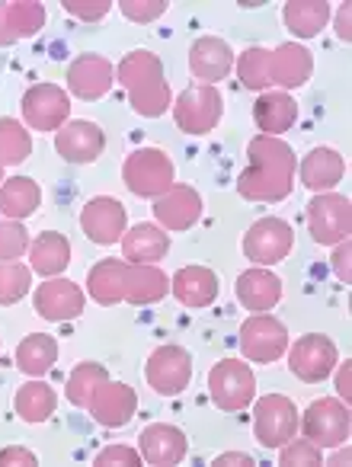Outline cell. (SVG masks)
I'll list each match as a JSON object with an SVG mask.
<instances>
[{"mask_svg":"<svg viewBox=\"0 0 352 467\" xmlns=\"http://www.w3.org/2000/svg\"><path fill=\"white\" fill-rule=\"evenodd\" d=\"M144 381L160 397L183 394L192 381V356L183 346H157L148 356V362H144Z\"/></svg>","mask_w":352,"mask_h":467,"instance_id":"8992f818","label":"cell"},{"mask_svg":"<svg viewBox=\"0 0 352 467\" xmlns=\"http://www.w3.org/2000/svg\"><path fill=\"white\" fill-rule=\"evenodd\" d=\"M33 305L36 311H39L42 320H48V324H65V320H74L84 314V292H80L78 282L71 279H46L39 288H36L33 295Z\"/></svg>","mask_w":352,"mask_h":467,"instance_id":"9a60e30c","label":"cell"},{"mask_svg":"<svg viewBox=\"0 0 352 467\" xmlns=\"http://www.w3.org/2000/svg\"><path fill=\"white\" fill-rule=\"evenodd\" d=\"M29 234L20 221H0V263H14L20 256H26L29 250Z\"/></svg>","mask_w":352,"mask_h":467,"instance_id":"ab89813d","label":"cell"},{"mask_svg":"<svg viewBox=\"0 0 352 467\" xmlns=\"http://www.w3.org/2000/svg\"><path fill=\"white\" fill-rule=\"evenodd\" d=\"M298 119V103L292 99V93L285 90H266L256 97L254 106V122L263 135L282 138V131H288Z\"/></svg>","mask_w":352,"mask_h":467,"instance_id":"83f0119b","label":"cell"},{"mask_svg":"<svg viewBox=\"0 0 352 467\" xmlns=\"http://www.w3.org/2000/svg\"><path fill=\"white\" fill-rule=\"evenodd\" d=\"M237 78L247 90H260L266 93L269 87V48L263 46H254L237 58Z\"/></svg>","mask_w":352,"mask_h":467,"instance_id":"74e56055","label":"cell"},{"mask_svg":"<svg viewBox=\"0 0 352 467\" xmlns=\"http://www.w3.org/2000/svg\"><path fill=\"white\" fill-rule=\"evenodd\" d=\"M55 407H58V397H55L52 384H46V381L23 384V388L16 390V397H14L16 416H20L23 422H33V426L46 422L48 416L55 413Z\"/></svg>","mask_w":352,"mask_h":467,"instance_id":"e575fe53","label":"cell"},{"mask_svg":"<svg viewBox=\"0 0 352 467\" xmlns=\"http://www.w3.org/2000/svg\"><path fill=\"white\" fill-rule=\"evenodd\" d=\"M103 381H109V371H106L103 365L99 362H78L71 375H67V388H65L67 400H71L74 407L87 410L93 400V394H97V388Z\"/></svg>","mask_w":352,"mask_h":467,"instance_id":"d590c367","label":"cell"},{"mask_svg":"<svg viewBox=\"0 0 352 467\" xmlns=\"http://www.w3.org/2000/svg\"><path fill=\"white\" fill-rule=\"evenodd\" d=\"M23 119H26V129L33 131H58L61 125H67L71 116V99L61 90L58 84H36L23 93L20 99Z\"/></svg>","mask_w":352,"mask_h":467,"instance_id":"4fadbf2b","label":"cell"},{"mask_svg":"<svg viewBox=\"0 0 352 467\" xmlns=\"http://www.w3.org/2000/svg\"><path fill=\"white\" fill-rule=\"evenodd\" d=\"M138 451H141L144 464L154 467H173L186 458L190 451V439L180 426H170V422H150L138 435Z\"/></svg>","mask_w":352,"mask_h":467,"instance_id":"ac0fdd59","label":"cell"},{"mask_svg":"<svg viewBox=\"0 0 352 467\" xmlns=\"http://www.w3.org/2000/svg\"><path fill=\"white\" fill-rule=\"evenodd\" d=\"M254 435L263 448H282L298 435V407L282 394H266L256 400Z\"/></svg>","mask_w":352,"mask_h":467,"instance_id":"7c38bea8","label":"cell"},{"mask_svg":"<svg viewBox=\"0 0 352 467\" xmlns=\"http://www.w3.org/2000/svg\"><path fill=\"white\" fill-rule=\"evenodd\" d=\"M231 65H234V52L224 39L218 36H202V39L192 42L190 48V71L199 84H212L215 80H224L231 74Z\"/></svg>","mask_w":352,"mask_h":467,"instance_id":"7402d4cb","label":"cell"},{"mask_svg":"<svg viewBox=\"0 0 352 467\" xmlns=\"http://www.w3.org/2000/svg\"><path fill=\"white\" fill-rule=\"evenodd\" d=\"M36 464H39V458L23 445H10L0 451V467H36Z\"/></svg>","mask_w":352,"mask_h":467,"instance_id":"f6af8a7d","label":"cell"},{"mask_svg":"<svg viewBox=\"0 0 352 467\" xmlns=\"http://www.w3.org/2000/svg\"><path fill=\"white\" fill-rule=\"evenodd\" d=\"M112 84H116V67L106 55H78L67 67V87H71L74 97L87 99V103L103 99L112 90Z\"/></svg>","mask_w":352,"mask_h":467,"instance_id":"e0dca14e","label":"cell"},{"mask_svg":"<svg viewBox=\"0 0 352 467\" xmlns=\"http://www.w3.org/2000/svg\"><path fill=\"white\" fill-rule=\"evenodd\" d=\"M307 227L320 247H336L339 241H349L352 231V208L346 195L317 192L307 205Z\"/></svg>","mask_w":352,"mask_h":467,"instance_id":"30bf717a","label":"cell"},{"mask_svg":"<svg viewBox=\"0 0 352 467\" xmlns=\"http://www.w3.org/2000/svg\"><path fill=\"white\" fill-rule=\"evenodd\" d=\"M119 244H122L125 263H144V266H157V260H163L170 250L167 231L157 227L154 221H141L131 231H125Z\"/></svg>","mask_w":352,"mask_h":467,"instance_id":"d4e9b609","label":"cell"},{"mask_svg":"<svg viewBox=\"0 0 352 467\" xmlns=\"http://www.w3.org/2000/svg\"><path fill=\"white\" fill-rule=\"evenodd\" d=\"M71 263V244L65 234L58 231H42L33 244H29V269L46 279L61 275Z\"/></svg>","mask_w":352,"mask_h":467,"instance_id":"f1b7e54d","label":"cell"},{"mask_svg":"<svg viewBox=\"0 0 352 467\" xmlns=\"http://www.w3.org/2000/svg\"><path fill=\"white\" fill-rule=\"evenodd\" d=\"M55 362H58V339L48 333H33L16 346V365L23 375L42 378L46 371H52Z\"/></svg>","mask_w":352,"mask_h":467,"instance_id":"836d02e7","label":"cell"},{"mask_svg":"<svg viewBox=\"0 0 352 467\" xmlns=\"http://www.w3.org/2000/svg\"><path fill=\"white\" fill-rule=\"evenodd\" d=\"M46 23V7L36 0H10L0 4V46H14L20 39H33Z\"/></svg>","mask_w":352,"mask_h":467,"instance_id":"cb8c5ba5","label":"cell"},{"mask_svg":"<svg viewBox=\"0 0 352 467\" xmlns=\"http://www.w3.org/2000/svg\"><path fill=\"white\" fill-rule=\"evenodd\" d=\"M170 292L183 307H212L218 298V275L209 266H183L170 282Z\"/></svg>","mask_w":352,"mask_h":467,"instance_id":"603a6c76","label":"cell"},{"mask_svg":"<svg viewBox=\"0 0 352 467\" xmlns=\"http://www.w3.org/2000/svg\"><path fill=\"white\" fill-rule=\"evenodd\" d=\"M209 394L218 410L224 413H241L256 397V375L241 358H222L209 371Z\"/></svg>","mask_w":352,"mask_h":467,"instance_id":"277c9868","label":"cell"},{"mask_svg":"<svg viewBox=\"0 0 352 467\" xmlns=\"http://www.w3.org/2000/svg\"><path fill=\"white\" fill-rule=\"evenodd\" d=\"M33 154V138L16 119H0V167H16Z\"/></svg>","mask_w":352,"mask_h":467,"instance_id":"8d00e7d4","label":"cell"},{"mask_svg":"<svg viewBox=\"0 0 352 467\" xmlns=\"http://www.w3.org/2000/svg\"><path fill=\"white\" fill-rule=\"evenodd\" d=\"M237 301L254 314L273 311L282 301V279L260 266L247 269V273L237 275Z\"/></svg>","mask_w":352,"mask_h":467,"instance_id":"4316f807","label":"cell"},{"mask_svg":"<svg viewBox=\"0 0 352 467\" xmlns=\"http://www.w3.org/2000/svg\"><path fill=\"white\" fill-rule=\"evenodd\" d=\"M314 74V58L305 46L298 42H285V46L273 48L269 52V84L279 87V90H295V87H305Z\"/></svg>","mask_w":352,"mask_h":467,"instance_id":"44dd1931","label":"cell"},{"mask_svg":"<svg viewBox=\"0 0 352 467\" xmlns=\"http://www.w3.org/2000/svg\"><path fill=\"white\" fill-rule=\"evenodd\" d=\"M80 227L99 247H112L122 241V234L129 231V214H125L122 202L112 195H97L84 205L80 212Z\"/></svg>","mask_w":352,"mask_h":467,"instance_id":"5bb4252c","label":"cell"},{"mask_svg":"<svg viewBox=\"0 0 352 467\" xmlns=\"http://www.w3.org/2000/svg\"><path fill=\"white\" fill-rule=\"evenodd\" d=\"M330 16L333 10L326 0H292V4L282 7V20L298 39H314L330 23Z\"/></svg>","mask_w":352,"mask_h":467,"instance_id":"d6a6232c","label":"cell"},{"mask_svg":"<svg viewBox=\"0 0 352 467\" xmlns=\"http://www.w3.org/2000/svg\"><path fill=\"white\" fill-rule=\"evenodd\" d=\"M333 375H336V390H339V400L349 403V362H336V368H333Z\"/></svg>","mask_w":352,"mask_h":467,"instance_id":"7dc6e473","label":"cell"},{"mask_svg":"<svg viewBox=\"0 0 352 467\" xmlns=\"http://www.w3.org/2000/svg\"><path fill=\"white\" fill-rule=\"evenodd\" d=\"M349 256H352V244L349 241H339L336 250H333V273L339 275V282L349 285L352 275H349Z\"/></svg>","mask_w":352,"mask_h":467,"instance_id":"bcb514c9","label":"cell"},{"mask_svg":"<svg viewBox=\"0 0 352 467\" xmlns=\"http://www.w3.org/2000/svg\"><path fill=\"white\" fill-rule=\"evenodd\" d=\"M42 202V189L29 176H10L0 182V214L10 221H26Z\"/></svg>","mask_w":352,"mask_h":467,"instance_id":"4dcf8cb0","label":"cell"},{"mask_svg":"<svg viewBox=\"0 0 352 467\" xmlns=\"http://www.w3.org/2000/svg\"><path fill=\"white\" fill-rule=\"evenodd\" d=\"M241 247H243V256L254 260L256 266H275V263L285 260L295 247L292 224L282 221V218H275V214L254 221V224L247 227V234H243Z\"/></svg>","mask_w":352,"mask_h":467,"instance_id":"52a82bcc","label":"cell"},{"mask_svg":"<svg viewBox=\"0 0 352 467\" xmlns=\"http://www.w3.org/2000/svg\"><path fill=\"white\" fill-rule=\"evenodd\" d=\"M336 448H339V451L330 458V464H339V467L349 464V445H346V441H343V445H336Z\"/></svg>","mask_w":352,"mask_h":467,"instance_id":"f907efd6","label":"cell"},{"mask_svg":"<svg viewBox=\"0 0 352 467\" xmlns=\"http://www.w3.org/2000/svg\"><path fill=\"white\" fill-rule=\"evenodd\" d=\"M93 413V420L99 422V426L106 429H119L125 426V422L135 416L138 410V394L131 384H119V381H103L97 388V394H93L90 407H87Z\"/></svg>","mask_w":352,"mask_h":467,"instance_id":"ffe728a7","label":"cell"},{"mask_svg":"<svg viewBox=\"0 0 352 467\" xmlns=\"http://www.w3.org/2000/svg\"><path fill=\"white\" fill-rule=\"evenodd\" d=\"M119 10L131 23H154L167 14V0H122Z\"/></svg>","mask_w":352,"mask_h":467,"instance_id":"b9f144b4","label":"cell"},{"mask_svg":"<svg viewBox=\"0 0 352 467\" xmlns=\"http://www.w3.org/2000/svg\"><path fill=\"white\" fill-rule=\"evenodd\" d=\"M250 167L237 176V192L250 202H282L292 195L298 157L282 138L256 135L247 144Z\"/></svg>","mask_w":352,"mask_h":467,"instance_id":"6da1fadb","label":"cell"},{"mask_svg":"<svg viewBox=\"0 0 352 467\" xmlns=\"http://www.w3.org/2000/svg\"><path fill=\"white\" fill-rule=\"evenodd\" d=\"M285 352H288V368H292V375L305 384L326 381L339 362L336 343H333L330 337H324V333H307V337H301L298 343Z\"/></svg>","mask_w":352,"mask_h":467,"instance_id":"8fae6325","label":"cell"},{"mask_svg":"<svg viewBox=\"0 0 352 467\" xmlns=\"http://www.w3.org/2000/svg\"><path fill=\"white\" fill-rule=\"evenodd\" d=\"M279 451H282L279 464H285V467H320V464H324V454H320V448L314 445V441H307V439H295V435H292V439H288Z\"/></svg>","mask_w":352,"mask_h":467,"instance_id":"60d3db41","label":"cell"},{"mask_svg":"<svg viewBox=\"0 0 352 467\" xmlns=\"http://www.w3.org/2000/svg\"><path fill=\"white\" fill-rule=\"evenodd\" d=\"M0 182H4V167H0Z\"/></svg>","mask_w":352,"mask_h":467,"instance_id":"816d5d0a","label":"cell"},{"mask_svg":"<svg viewBox=\"0 0 352 467\" xmlns=\"http://www.w3.org/2000/svg\"><path fill=\"white\" fill-rule=\"evenodd\" d=\"M288 349V330L273 314H250L241 324V352L247 362H279Z\"/></svg>","mask_w":352,"mask_h":467,"instance_id":"ba28073f","label":"cell"},{"mask_svg":"<svg viewBox=\"0 0 352 467\" xmlns=\"http://www.w3.org/2000/svg\"><path fill=\"white\" fill-rule=\"evenodd\" d=\"M93 464L97 467H141L144 458H141V451H135V448H129V445H109L93 458Z\"/></svg>","mask_w":352,"mask_h":467,"instance_id":"7bdbcfd3","label":"cell"},{"mask_svg":"<svg viewBox=\"0 0 352 467\" xmlns=\"http://www.w3.org/2000/svg\"><path fill=\"white\" fill-rule=\"evenodd\" d=\"M170 279L163 269L144 266V263H129L125 269V295L122 298L129 305H154V301L167 298Z\"/></svg>","mask_w":352,"mask_h":467,"instance_id":"f546056e","label":"cell"},{"mask_svg":"<svg viewBox=\"0 0 352 467\" xmlns=\"http://www.w3.org/2000/svg\"><path fill=\"white\" fill-rule=\"evenodd\" d=\"M106 148V135L97 122L87 119H74V122L61 125L55 131V150L65 157L67 163H93Z\"/></svg>","mask_w":352,"mask_h":467,"instance_id":"d6986e66","label":"cell"},{"mask_svg":"<svg viewBox=\"0 0 352 467\" xmlns=\"http://www.w3.org/2000/svg\"><path fill=\"white\" fill-rule=\"evenodd\" d=\"M61 4H65L67 14L78 16V20H84V23L103 20V16L112 10V0H61Z\"/></svg>","mask_w":352,"mask_h":467,"instance_id":"ee69618b","label":"cell"},{"mask_svg":"<svg viewBox=\"0 0 352 467\" xmlns=\"http://www.w3.org/2000/svg\"><path fill=\"white\" fill-rule=\"evenodd\" d=\"M33 288V269L26 263H0V305H16Z\"/></svg>","mask_w":352,"mask_h":467,"instance_id":"f35d334b","label":"cell"},{"mask_svg":"<svg viewBox=\"0 0 352 467\" xmlns=\"http://www.w3.org/2000/svg\"><path fill=\"white\" fill-rule=\"evenodd\" d=\"M116 80L129 90V103L138 116L157 119L173 106L170 87L163 80V65L154 52H144V48L129 52L116 67Z\"/></svg>","mask_w":352,"mask_h":467,"instance_id":"7a4b0ae2","label":"cell"},{"mask_svg":"<svg viewBox=\"0 0 352 467\" xmlns=\"http://www.w3.org/2000/svg\"><path fill=\"white\" fill-rule=\"evenodd\" d=\"M125 269H129L125 260H103L90 269V275H87V292H90V298L97 301V305H106V307L122 305Z\"/></svg>","mask_w":352,"mask_h":467,"instance_id":"1f68e13d","label":"cell"},{"mask_svg":"<svg viewBox=\"0 0 352 467\" xmlns=\"http://www.w3.org/2000/svg\"><path fill=\"white\" fill-rule=\"evenodd\" d=\"M343 173H346V161H343V154L333 148L307 150L298 163L301 186H307L311 192H333V186L343 180Z\"/></svg>","mask_w":352,"mask_h":467,"instance_id":"484cf974","label":"cell"},{"mask_svg":"<svg viewBox=\"0 0 352 467\" xmlns=\"http://www.w3.org/2000/svg\"><path fill=\"white\" fill-rule=\"evenodd\" d=\"M298 426L305 439L317 448H336L349 439V407L343 400H333V397H317L298 420Z\"/></svg>","mask_w":352,"mask_h":467,"instance_id":"9c48e42d","label":"cell"},{"mask_svg":"<svg viewBox=\"0 0 352 467\" xmlns=\"http://www.w3.org/2000/svg\"><path fill=\"white\" fill-rule=\"evenodd\" d=\"M202 218V195L186 182H173L154 199V224L163 231H190Z\"/></svg>","mask_w":352,"mask_h":467,"instance_id":"2e32d148","label":"cell"},{"mask_svg":"<svg viewBox=\"0 0 352 467\" xmlns=\"http://www.w3.org/2000/svg\"><path fill=\"white\" fill-rule=\"evenodd\" d=\"M122 180L138 199H157L176 182L173 161L163 148H138L125 157Z\"/></svg>","mask_w":352,"mask_h":467,"instance_id":"3957f363","label":"cell"},{"mask_svg":"<svg viewBox=\"0 0 352 467\" xmlns=\"http://www.w3.org/2000/svg\"><path fill=\"white\" fill-rule=\"evenodd\" d=\"M349 14H352V7L349 4H343V7H339V14H336V20H333V26H336V36L343 42H349Z\"/></svg>","mask_w":352,"mask_h":467,"instance_id":"681fc988","label":"cell"},{"mask_svg":"<svg viewBox=\"0 0 352 467\" xmlns=\"http://www.w3.org/2000/svg\"><path fill=\"white\" fill-rule=\"evenodd\" d=\"M173 119L186 135H209L222 122V93L212 84H190L173 103Z\"/></svg>","mask_w":352,"mask_h":467,"instance_id":"5b68a950","label":"cell"},{"mask_svg":"<svg viewBox=\"0 0 352 467\" xmlns=\"http://www.w3.org/2000/svg\"><path fill=\"white\" fill-rule=\"evenodd\" d=\"M215 467H231V464H243V467H250V464H256L254 458H250L247 451H224V454H218L215 461H212Z\"/></svg>","mask_w":352,"mask_h":467,"instance_id":"c3c4849f","label":"cell"}]
</instances>
